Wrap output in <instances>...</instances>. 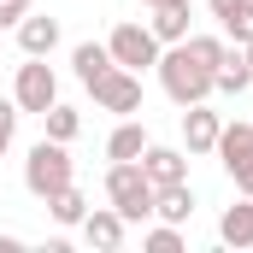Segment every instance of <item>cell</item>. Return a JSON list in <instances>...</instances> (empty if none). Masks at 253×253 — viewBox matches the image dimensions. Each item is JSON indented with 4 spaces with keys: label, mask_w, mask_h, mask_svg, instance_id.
<instances>
[{
    "label": "cell",
    "mask_w": 253,
    "mask_h": 253,
    "mask_svg": "<svg viewBox=\"0 0 253 253\" xmlns=\"http://www.w3.org/2000/svg\"><path fill=\"white\" fill-rule=\"evenodd\" d=\"M106 47H112V65H124V71H153L159 53H165L147 24H118V30L106 36Z\"/></svg>",
    "instance_id": "obj_5"
},
{
    "label": "cell",
    "mask_w": 253,
    "mask_h": 253,
    "mask_svg": "<svg viewBox=\"0 0 253 253\" xmlns=\"http://www.w3.org/2000/svg\"><path fill=\"white\" fill-rule=\"evenodd\" d=\"M42 124H47V135H53V141H65V147H71V141H77V129H83V112H77V106H65V100H53V106L42 112Z\"/></svg>",
    "instance_id": "obj_20"
},
{
    "label": "cell",
    "mask_w": 253,
    "mask_h": 253,
    "mask_svg": "<svg viewBox=\"0 0 253 253\" xmlns=\"http://www.w3.org/2000/svg\"><path fill=\"white\" fill-rule=\"evenodd\" d=\"M147 141H153V135H147V124L124 118V124L106 135V159H141V153H147Z\"/></svg>",
    "instance_id": "obj_16"
},
{
    "label": "cell",
    "mask_w": 253,
    "mask_h": 253,
    "mask_svg": "<svg viewBox=\"0 0 253 253\" xmlns=\"http://www.w3.org/2000/svg\"><path fill=\"white\" fill-rule=\"evenodd\" d=\"M248 59H253V42H248Z\"/></svg>",
    "instance_id": "obj_27"
},
{
    "label": "cell",
    "mask_w": 253,
    "mask_h": 253,
    "mask_svg": "<svg viewBox=\"0 0 253 253\" xmlns=\"http://www.w3.org/2000/svg\"><path fill=\"white\" fill-rule=\"evenodd\" d=\"M206 6H212V18L224 24V36H230L236 47L253 42V0H206Z\"/></svg>",
    "instance_id": "obj_13"
},
{
    "label": "cell",
    "mask_w": 253,
    "mask_h": 253,
    "mask_svg": "<svg viewBox=\"0 0 253 253\" xmlns=\"http://www.w3.org/2000/svg\"><path fill=\"white\" fill-rule=\"evenodd\" d=\"M141 248L147 253H183V224H165V218H159V224L141 236Z\"/></svg>",
    "instance_id": "obj_22"
},
{
    "label": "cell",
    "mask_w": 253,
    "mask_h": 253,
    "mask_svg": "<svg viewBox=\"0 0 253 253\" xmlns=\"http://www.w3.org/2000/svg\"><path fill=\"white\" fill-rule=\"evenodd\" d=\"M36 0H0V30H18V18L30 12Z\"/></svg>",
    "instance_id": "obj_24"
},
{
    "label": "cell",
    "mask_w": 253,
    "mask_h": 253,
    "mask_svg": "<svg viewBox=\"0 0 253 253\" xmlns=\"http://www.w3.org/2000/svg\"><path fill=\"white\" fill-rule=\"evenodd\" d=\"M141 6H189V0H141Z\"/></svg>",
    "instance_id": "obj_26"
},
{
    "label": "cell",
    "mask_w": 253,
    "mask_h": 253,
    "mask_svg": "<svg viewBox=\"0 0 253 253\" xmlns=\"http://www.w3.org/2000/svg\"><path fill=\"white\" fill-rule=\"evenodd\" d=\"M218 242L224 248H253V200L242 194L236 206H224V218H218Z\"/></svg>",
    "instance_id": "obj_14"
},
{
    "label": "cell",
    "mask_w": 253,
    "mask_h": 253,
    "mask_svg": "<svg viewBox=\"0 0 253 253\" xmlns=\"http://www.w3.org/2000/svg\"><path fill=\"white\" fill-rule=\"evenodd\" d=\"M12 100H18V112H36V118H42V112L59 100V77H53V65L24 53V65H18V83H12Z\"/></svg>",
    "instance_id": "obj_4"
},
{
    "label": "cell",
    "mask_w": 253,
    "mask_h": 253,
    "mask_svg": "<svg viewBox=\"0 0 253 253\" xmlns=\"http://www.w3.org/2000/svg\"><path fill=\"white\" fill-rule=\"evenodd\" d=\"M71 65H77V77H83V88H88V83H100V77L112 71V47H106V42H77Z\"/></svg>",
    "instance_id": "obj_17"
},
{
    "label": "cell",
    "mask_w": 253,
    "mask_h": 253,
    "mask_svg": "<svg viewBox=\"0 0 253 253\" xmlns=\"http://www.w3.org/2000/svg\"><path fill=\"white\" fill-rule=\"evenodd\" d=\"M218 129H224V118L206 112V100L183 106V147H189V153H212V147H218Z\"/></svg>",
    "instance_id": "obj_9"
},
{
    "label": "cell",
    "mask_w": 253,
    "mask_h": 253,
    "mask_svg": "<svg viewBox=\"0 0 253 253\" xmlns=\"http://www.w3.org/2000/svg\"><path fill=\"white\" fill-rule=\"evenodd\" d=\"M77 230H83V242H88V248H100V253H118L124 248V212H118V206H88V218H83V224H77Z\"/></svg>",
    "instance_id": "obj_7"
},
{
    "label": "cell",
    "mask_w": 253,
    "mask_h": 253,
    "mask_svg": "<svg viewBox=\"0 0 253 253\" xmlns=\"http://www.w3.org/2000/svg\"><path fill=\"white\" fill-rule=\"evenodd\" d=\"M141 171H147V183H153V189L189 183V153H183V147H159V141H147V153H141Z\"/></svg>",
    "instance_id": "obj_8"
},
{
    "label": "cell",
    "mask_w": 253,
    "mask_h": 253,
    "mask_svg": "<svg viewBox=\"0 0 253 253\" xmlns=\"http://www.w3.org/2000/svg\"><path fill=\"white\" fill-rule=\"evenodd\" d=\"M153 71H159V88H165V94H171L177 106H194V100H212V71H206V65L194 59V53L183 47V42H177V47H165Z\"/></svg>",
    "instance_id": "obj_1"
},
{
    "label": "cell",
    "mask_w": 253,
    "mask_h": 253,
    "mask_svg": "<svg viewBox=\"0 0 253 253\" xmlns=\"http://www.w3.org/2000/svg\"><path fill=\"white\" fill-rule=\"evenodd\" d=\"M47 218H53V224H65V230H77V224L88 218V200H83V189H77V183L53 189V194H47Z\"/></svg>",
    "instance_id": "obj_15"
},
{
    "label": "cell",
    "mask_w": 253,
    "mask_h": 253,
    "mask_svg": "<svg viewBox=\"0 0 253 253\" xmlns=\"http://www.w3.org/2000/svg\"><path fill=\"white\" fill-rule=\"evenodd\" d=\"M65 183H77V165H71L65 141L42 135V141L30 147V159H24V189L36 194V200H47V194H53V189H65Z\"/></svg>",
    "instance_id": "obj_3"
},
{
    "label": "cell",
    "mask_w": 253,
    "mask_h": 253,
    "mask_svg": "<svg viewBox=\"0 0 253 253\" xmlns=\"http://www.w3.org/2000/svg\"><path fill=\"white\" fill-rule=\"evenodd\" d=\"M88 94H94V106H100V112H118V118H129V112H141V71L112 65L100 83H88Z\"/></svg>",
    "instance_id": "obj_6"
},
{
    "label": "cell",
    "mask_w": 253,
    "mask_h": 253,
    "mask_svg": "<svg viewBox=\"0 0 253 253\" xmlns=\"http://www.w3.org/2000/svg\"><path fill=\"white\" fill-rule=\"evenodd\" d=\"M183 47H189L206 71H218V65H224V53H230V36H183Z\"/></svg>",
    "instance_id": "obj_21"
},
{
    "label": "cell",
    "mask_w": 253,
    "mask_h": 253,
    "mask_svg": "<svg viewBox=\"0 0 253 253\" xmlns=\"http://www.w3.org/2000/svg\"><path fill=\"white\" fill-rule=\"evenodd\" d=\"M212 153H218V165L236 177V171L253 159V124H224V129H218V147H212Z\"/></svg>",
    "instance_id": "obj_12"
},
{
    "label": "cell",
    "mask_w": 253,
    "mask_h": 253,
    "mask_svg": "<svg viewBox=\"0 0 253 253\" xmlns=\"http://www.w3.org/2000/svg\"><path fill=\"white\" fill-rule=\"evenodd\" d=\"M147 30L159 36V47H177L189 36V6H153V24Z\"/></svg>",
    "instance_id": "obj_19"
},
{
    "label": "cell",
    "mask_w": 253,
    "mask_h": 253,
    "mask_svg": "<svg viewBox=\"0 0 253 253\" xmlns=\"http://www.w3.org/2000/svg\"><path fill=\"white\" fill-rule=\"evenodd\" d=\"M236 189H242V194H248V200H253V159H248V165H242V171H236Z\"/></svg>",
    "instance_id": "obj_25"
},
{
    "label": "cell",
    "mask_w": 253,
    "mask_h": 253,
    "mask_svg": "<svg viewBox=\"0 0 253 253\" xmlns=\"http://www.w3.org/2000/svg\"><path fill=\"white\" fill-rule=\"evenodd\" d=\"M248 83H253V59H248V47L230 42L224 65L212 71V94H248Z\"/></svg>",
    "instance_id": "obj_11"
},
{
    "label": "cell",
    "mask_w": 253,
    "mask_h": 253,
    "mask_svg": "<svg viewBox=\"0 0 253 253\" xmlns=\"http://www.w3.org/2000/svg\"><path fill=\"white\" fill-rule=\"evenodd\" d=\"M153 218H165V224H189V218H194V189H189V183L159 189V200H153Z\"/></svg>",
    "instance_id": "obj_18"
},
{
    "label": "cell",
    "mask_w": 253,
    "mask_h": 253,
    "mask_svg": "<svg viewBox=\"0 0 253 253\" xmlns=\"http://www.w3.org/2000/svg\"><path fill=\"white\" fill-rule=\"evenodd\" d=\"M18 47H24L30 59H47V53L59 47V18H36V12H24V18H18Z\"/></svg>",
    "instance_id": "obj_10"
},
{
    "label": "cell",
    "mask_w": 253,
    "mask_h": 253,
    "mask_svg": "<svg viewBox=\"0 0 253 253\" xmlns=\"http://www.w3.org/2000/svg\"><path fill=\"white\" fill-rule=\"evenodd\" d=\"M106 200L124 212V224H147V218H153V200H159V189L147 183L141 159H112V171H106Z\"/></svg>",
    "instance_id": "obj_2"
},
{
    "label": "cell",
    "mask_w": 253,
    "mask_h": 253,
    "mask_svg": "<svg viewBox=\"0 0 253 253\" xmlns=\"http://www.w3.org/2000/svg\"><path fill=\"white\" fill-rule=\"evenodd\" d=\"M12 135H18V100H0V153L12 147Z\"/></svg>",
    "instance_id": "obj_23"
}]
</instances>
